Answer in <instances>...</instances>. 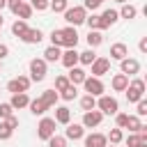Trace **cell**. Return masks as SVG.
<instances>
[{
    "mask_svg": "<svg viewBox=\"0 0 147 147\" xmlns=\"http://www.w3.org/2000/svg\"><path fill=\"white\" fill-rule=\"evenodd\" d=\"M85 18H87V9H85L83 5H76V7H67V11H64V21H67L71 28H76V25L85 23Z\"/></svg>",
    "mask_w": 147,
    "mask_h": 147,
    "instance_id": "obj_1",
    "label": "cell"
},
{
    "mask_svg": "<svg viewBox=\"0 0 147 147\" xmlns=\"http://www.w3.org/2000/svg\"><path fill=\"white\" fill-rule=\"evenodd\" d=\"M124 92H126V99H129V103H138V101L145 96V80H142V78H136V80H131V83H129V87H126Z\"/></svg>",
    "mask_w": 147,
    "mask_h": 147,
    "instance_id": "obj_2",
    "label": "cell"
},
{
    "mask_svg": "<svg viewBox=\"0 0 147 147\" xmlns=\"http://www.w3.org/2000/svg\"><path fill=\"white\" fill-rule=\"evenodd\" d=\"M96 108H99L101 115H115V113H119V103H117V99H115V96H108V94H101V96H99Z\"/></svg>",
    "mask_w": 147,
    "mask_h": 147,
    "instance_id": "obj_3",
    "label": "cell"
},
{
    "mask_svg": "<svg viewBox=\"0 0 147 147\" xmlns=\"http://www.w3.org/2000/svg\"><path fill=\"white\" fill-rule=\"evenodd\" d=\"M44 78H46V62H44V57L30 60V80L41 83Z\"/></svg>",
    "mask_w": 147,
    "mask_h": 147,
    "instance_id": "obj_4",
    "label": "cell"
},
{
    "mask_svg": "<svg viewBox=\"0 0 147 147\" xmlns=\"http://www.w3.org/2000/svg\"><path fill=\"white\" fill-rule=\"evenodd\" d=\"M51 136H55V119L53 117H41V122L37 124V138L48 140Z\"/></svg>",
    "mask_w": 147,
    "mask_h": 147,
    "instance_id": "obj_5",
    "label": "cell"
},
{
    "mask_svg": "<svg viewBox=\"0 0 147 147\" xmlns=\"http://www.w3.org/2000/svg\"><path fill=\"white\" fill-rule=\"evenodd\" d=\"M83 87H85V92L90 94V96H101L103 94V83H101V78H94V76H87L85 80H83Z\"/></svg>",
    "mask_w": 147,
    "mask_h": 147,
    "instance_id": "obj_6",
    "label": "cell"
},
{
    "mask_svg": "<svg viewBox=\"0 0 147 147\" xmlns=\"http://www.w3.org/2000/svg\"><path fill=\"white\" fill-rule=\"evenodd\" d=\"M30 78L28 76H16V78H11L9 83H7V92H11V94H18V92H28V87H30Z\"/></svg>",
    "mask_w": 147,
    "mask_h": 147,
    "instance_id": "obj_7",
    "label": "cell"
},
{
    "mask_svg": "<svg viewBox=\"0 0 147 147\" xmlns=\"http://www.w3.org/2000/svg\"><path fill=\"white\" fill-rule=\"evenodd\" d=\"M60 34H62V46H64V48H76V44H78V32H76V28L67 25V28L60 30Z\"/></svg>",
    "mask_w": 147,
    "mask_h": 147,
    "instance_id": "obj_8",
    "label": "cell"
},
{
    "mask_svg": "<svg viewBox=\"0 0 147 147\" xmlns=\"http://www.w3.org/2000/svg\"><path fill=\"white\" fill-rule=\"evenodd\" d=\"M90 67H92V76H94V78H101L103 74H108V69H110V60H108V57H96Z\"/></svg>",
    "mask_w": 147,
    "mask_h": 147,
    "instance_id": "obj_9",
    "label": "cell"
},
{
    "mask_svg": "<svg viewBox=\"0 0 147 147\" xmlns=\"http://www.w3.org/2000/svg\"><path fill=\"white\" fill-rule=\"evenodd\" d=\"M119 69H122L124 76H133V74L140 71V62L136 57H124V60H119Z\"/></svg>",
    "mask_w": 147,
    "mask_h": 147,
    "instance_id": "obj_10",
    "label": "cell"
},
{
    "mask_svg": "<svg viewBox=\"0 0 147 147\" xmlns=\"http://www.w3.org/2000/svg\"><path fill=\"white\" fill-rule=\"evenodd\" d=\"M101 119H103V115L94 108V110H87L85 115H83V129H94V126H99L101 124Z\"/></svg>",
    "mask_w": 147,
    "mask_h": 147,
    "instance_id": "obj_11",
    "label": "cell"
},
{
    "mask_svg": "<svg viewBox=\"0 0 147 147\" xmlns=\"http://www.w3.org/2000/svg\"><path fill=\"white\" fill-rule=\"evenodd\" d=\"M41 39H44V32L39 28H28L25 34L21 37V41H25V44H39Z\"/></svg>",
    "mask_w": 147,
    "mask_h": 147,
    "instance_id": "obj_12",
    "label": "cell"
},
{
    "mask_svg": "<svg viewBox=\"0 0 147 147\" xmlns=\"http://www.w3.org/2000/svg\"><path fill=\"white\" fill-rule=\"evenodd\" d=\"M60 62L67 67V69H71V67H76L78 64V51L76 48H67L64 53H62V57H60Z\"/></svg>",
    "mask_w": 147,
    "mask_h": 147,
    "instance_id": "obj_13",
    "label": "cell"
},
{
    "mask_svg": "<svg viewBox=\"0 0 147 147\" xmlns=\"http://www.w3.org/2000/svg\"><path fill=\"white\" fill-rule=\"evenodd\" d=\"M28 103H30V96H28L25 92H18V94H11V99H9V106H11L14 110H21V108H28Z\"/></svg>",
    "mask_w": 147,
    "mask_h": 147,
    "instance_id": "obj_14",
    "label": "cell"
},
{
    "mask_svg": "<svg viewBox=\"0 0 147 147\" xmlns=\"http://www.w3.org/2000/svg\"><path fill=\"white\" fill-rule=\"evenodd\" d=\"M83 136H85L83 124H67V131H64V138L67 140H80Z\"/></svg>",
    "mask_w": 147,
    "mask_h": 147,
    "instance_id": "obj_15",
    "label": "cell"
},
{
    "mask_svg": "<svg viewBox=\"0 0 147 147\" xmlns=\"http://www.w3.org/2000/svg\"><path fill=\"white\" fill-rule=\"evenodd\" d=\"M110 57L113 60H124V57H129V48H126V44H122V41H117V44H113L110 46Z\"/></svg>",
    "mask_w": 147,
    "mask_h": 147,
    "instance_id": "obj_16",
    "label": "cell"
},
{
    "mask_svg": "<svg viewBox=\"0 0 147 147\" xmlns=\"http://www.w3.org/2000/svg\"><path fill=\"white\" fill-rule=\"evenodd\" d=\"M67 78H69V83H71V85H83V80L87 78V74H85L80 67H71V69H69V74H67Z\"/></svg>",
    "mask_w": 147,
    "mask_h": 147,
    "instance_id": "obj_17",
    "label": "cell"
},
{
    "mask_svg": "<svg viewBox=\"0 0 147 147\" xmlns=\"http://www.w3.org/2000/svg\"><path fill=\"white\" fill-rule=\"evenodd\" d=\"M106 145H108V140H106L103 133H90V136H85V147H106Z\"/></svg>",
    "mask_w": 147,
    "mask_h": 147,
    "instance_id": "obj_18",
    "label": "cell"
},
{
    "mask_svg": "<svg viewBox=\"0 0 147 147\" xmlns=\"http://www.w3.org/2000/svg\"><path fill=\"white\" fill-rule=\"evenodd\" d=\"M101 16V23H103V30L106 28H110V25H115L117 21H119V14H117V9H106L103 14H99Z\"/></svg>",
    "mask_w": 147,
    "mask_h": 147,
    "instance_id": "obj_19",
    "label": "cell"
},
{
    "mask_svg": "<svg viewBox=\"0 0 147 147\" xmlns=\"http://www.w3.org/2000/svg\"><path fill=\"white\" fill-rule=\"evenodd\" d=\"M53 119H55V124H64L67 126L71 122V110L67 106H60V108H55V117Z\"/></svg>",
    "mask_w": 147,
    "mask_h": 147,
    "instance_id": "obj_20",
    "label": "cell"
},
{
    "mask_svg": "<svg viewBox=\"0 0 147 147\" xmlns=\"http://www.w3.org/2000/svg\"><path fill=\"white\" fill-rule=\"evenodd\" d=\"M110 85H113L115 92H124V90L129 87V76H124V74H115L113 80H110Z\"/></svg>",
    "mask_w": 147,
    "mask_h": 147,
    "instance_id": "obj_21",
    "label": "cell"
},
{
    "mask_svg": "<svg viewBox=\"0 0 147 147\" xmlns=\"http://www.w3.org/2000/svg\"><path fill=\"white\" fill-rule=\"evenodd\" d=\"M85 39H87V46H90V48H96V46L103 44V34H101L99 30H90Z\"/></svg>",
    "mask_w": 147,
    "mask_h": 147,
    "instance_id": "obj_22",
    "label": "cell"
},
{
    "mask_svg": "<svg viewBox=\"0 0 147 147\" xmlns=\"http://www.w3.org/2000/svg\"><path fill=\"white\" fill-rule=\"evenodd\" d=\"M62 57V51L57 48V46H48L46 51H44V62L48 64V62H57Z\"/></svg>",
    "mask_w": 147,
    "mask_h": 147,
    "instance_id": "obj_23",
    "label": "cell"
},
{
    "mask_svg": "<svg viewBox=\"0 0 147 147\" xmlns=\"http://www.w3.org/2000/svg\"><path fill=\"white\" fill-rule=\"evenodd\" d=\"M39 99L44 101V106H46V108H53V106L57 103V99H60V94H57L55 90H46V92H44V94H41Z\"/></svg>",
    "mask_w": 147,
    "mask_h": 147,
    "instance_id": "obj_24",
    "label": "cell"
},
{
    "mask_svg": "<svg viewBox=\"0 0 147 147\" xmlns=\"http://www.w3.org/2000/svg\"><path fill=\"white\" fill-rule=\"evenodd\" d=\"M117 14H119V18H126V21H131V18H136L138 9H136L133 5H129V2H124V5H122V9H119Z\"/></svg>",
    "mask_w": 147,
    "mask_h": 147,
    "instance_id": "obj_25",
    "label": "cell"
},
{
    "mask_svg": "<svg viewBox=\"0 0 147 147\" xmlns=\"http://www.w3.org/2000/svg\"><path fill=\"white\" fill-rule=\"evenodd\" d=\"M94 60H96V53H94V48H87V51L78 53V62H80V64H87V67H90Z\"/></svg>",
    "mask_w": 147,
    "mask_h": 147,
    "instance_id": "obj_26",
    "label": "cell"
},
{
    "mask_svg": "<svg viewBox=\"0 0 147 147\" xmlns=\"http://www.w3.org/2000/svg\"><path fill=\"white\" fill-rule=\"evenodd\" d=\"M85 23H87V28H90V30H99V32L103 30V23H101V16H99V14L87 16V18H85Z\"/></svg>",
    "mask_w": 147,
    "mask_h": 147,
    "instance_id": "obj_27",
    "label": "cell"
},
{
    "mask_svg": "<svg viewBox=\"0 0 147 147\" xmlns=\"http://www.w3.org/2000/svg\"><path fill=\"white\" fill-rule=\"evenodd\" d=\"M28 108H30V113H32V115H44V113L48 110V108L44 106V101H41V99H34V101H30V103H28Z\"/></svg>",
    "mask_w": 147,
    "mask_h": 147,
    "instance_id": "obj_28",
    "label": "cell"
},
{
    "mask_svg": "<svg viewBox=\"0 0 147 147\" xmlns=\"http://www.w3.org/2000/svg\"><path fill=\"white\" fill-rule=\"evenodd\" d=\"M140 126H142V124H140V117H138V115H129V117H126V126H124V129H129L131 133H138Z\"/></svg>",
    "mask_w": 147,
    "mask_h": 147,
    "instance_id": "obj_29",
    "label": "cell"
},
{
    "mask_svg": "<svg viewBox=\"0 0 147 147\" xmlns=\"http://www.w3.org/2000/svg\"><path fill=\"white\" fill-rule=\"evenodd\" d=\"M25 30H28V23H25V21H21V18H16V21L11 23V32H14V34H16L18 39H21L23 34H25Z\"/></svg>",
    "mask_w": 147,
    "mask_h": 147,
    "instance_id": "obj_30",
    "label": "cell"
},
{
    "mask_svg": "<svg viewBox=\"0 0 147 147\" xmlns=\"http://www.w3.org/2000/svg\"><path fill=\"white\" fill-rule=\"evenodd\" d=\"M48 7H51L55 14H64V11H67V7H69V0H51V2H48Z\"/></svg>",
    "mask_w": 147,
    "mask_h": 147,
    "instance_id": "obj_31",
    "label": "cell"
},
{
    "mask_svg": "<svg viewBox=\"0 0 147 147\" xmlns=\"http://www.w3.org/2000/svg\"><path fill=\"white\" fill-rule=\"evenodd\" d=\"M14 136V129L9 126V122L7 119H0V140H9Z\"/></svg>",
    "mask_w": 147,
    "mask_h": 147,
    "instance_id": "obj_32",
    "label": "cell"
},
{
    "mask_svg": "<svg viewBox=\"0 0 147 147\" xmlns=\"http://www.w3.org/2000/svg\"><path fill=\"white\" fill-rule=\"evenodd\" d=\"M16 16H18L21 21H25V18H30V16H32V7H30V5H28V2L23 0V2H21V7L16 9Z\"/></svg>",
    "mask_w": 147,
    "mask_h": 147,
    "instance_id": "obj_33",
    "label": "cell"
},
{
    "mask_svg": "<svg viewBox=\"0 0 147 147\" xmlns=\"http://www.w3.org/2000/svg\"><path fill=\"white\" fill-rule=\"evenodd\" d=\"M57 94H60L64 101H74V99L78 96V90H76V85H69V87H64V90L57 92Z\"/></svg>",
    "mask_w": 147,
    "mask_h": 147,
    "instance_id": "obj_34",
    "label": "cell"
},
{
    "mask_svg": "<svg viewBox=\"0 0 147 147\" xmlns=\"http://www.w3.org/2000/svg\"><path fill=\"white\" fill-rule=\"evenodd\" d=\"M80 108L87 113V110H94L96 108V96H90V94H85L83 99H80Z\"/></svg>",
    "mask_w": 147,
    "mask_h": 147,
    "instance_id": "obj_35",
    "label": "cell"
},
{
    "mask_svg": "<svg viewBox=\"0 0 147 147\" xmlns=\"http://www.w3.org/2000/svg\"><path fill=\"white\" fill-rule=\"evenodd\" d=\"M106 140H110V145H119V142L124 140V133H122V129H110V133L106 136Z\"/></svg>",
    "mask_w": 147,
    "mask_h": 147,
    "instance_id": "obj_36",
    "label": "cell"
},
{
    "mask_svg": "<svg viewBox=\"0 0 147 147\" xmlns=\"http://www.w3.org/2000/svg\"><path fill=\"white\" fill-rule=\"evenodd\" d=\"M46 142H48V147H67V138L64 136H51Z\"/></svg>",
    "mask_w": 147,
    "mask_h": 147,
    "instance_id": "obj_37",
    "label": "cell"
},
{
    "mask_svg": "<svg viewBox=\"0 0 147 147\" xmlns=\"http://www.w3.org/2000/svg\"><path fill=\"white\" fill-rule=\"evenodd\" d=\"M69 85H71V83H69V78H67V76H57V78H55V87H53V90H55V92H62V90H64V87H69Z\"/></svg>",
    "mask_w": 147,
    "mask_h": 147,
    "instance_id": "obj_38",
    "label": "cell"
},
{
    "mask_svg": "<svg viewBox=\"0 0 147 147\" xmlns=\"http://www.w3.org/2000/svg\"><path fill=\"white\" fill-rule=\"evenodd\" d=\"M14 115V108L9 103H0V119H9Z\"/></svg>",
    "mask_w": 147,
    "mask_h": 147,
    "instance_id": "obj_39",
    "label": "cell"
},
{
    "mask_svg": "<svg viewBox=\"0 0 147 147\" xmlns=\"http://www.w3.org/2000/svg\"><path fill=\"white\" fill-rule=\"evenodd\" d=\"M51 46L62 48V34H60V30H53V32H51Z\"/></svg>",
    "mask_w": 147,
    "mask_h": 147,
    "instance_id": "obj_40",
    "label": "cell"
},
{
    "mask_svg": "<svg viewBox=\"0 0 147 147\" xmlns=\"http://www.w3.org/2000/svg\"><path fill=\"white\" fill-rule=\"evenodd\" d=\"M30 7L37 11H44V9H48V0H30Z\"/></svg>",
    "mask_w": 147,
    "mask_h": 147,
    "instance_id": "obj_41",
    "label": "cell"
},
{
    "mask_svg": "<svg viewBox=\"0 0 147 147\" xmlns=\"http://www.w3.org/2000/svg\"><path fill=\"white\" fill-rule=\"evenodd\" d=\"M126 113H115V124H117V129H124L126 126Z\"/></svg>",
    "mask_w": 147,
    "mask_h": 147,
    "instance_id": "obj_42",
    "label": "cell"
},
{
    "mask_svg": "<svg viewBox=\"0 0 147 147\" xmlns=\"http://www.w3.org/2000/svg\"><path fill=\"white\" fill-rule=\"evenodd\" d=\"M101 5H103V0H85V2H83V7H85V9H90V11L99 9Z\"/></svg>",
    "mask_w": 147,
    "mask_h": 147,
    "instance_id": "obj_43",
    "label": "cell"
},
{
    "mask_svg": "<svg viewBox=\"0 0 147 147\" xmlns=\"http://www.w3.org/2000/svg\"><path fill=\"white\" fill-rule=\"evenodd\" d=\"M136 115H138V117H145V115H147V101H145V99H140V101H138Z\"/></svg>",
    "mask_w": 147,
    "mask_h": 147,
    "instance_id": "obj_44",
    "label": "cell"
},
{
    "mask_svg": "<svg viewBox=\"0 0 147 147\" xmlns=\"http://www.w3.org/2000/svg\"><path fill=\"white\" fill-rule=\"evenodd\" d=\"M124 142H126V147H138L140 145V138H138V133H129V138Z\"/></svg>",
    "mask_w": 147,
    "mask_h": 147,
    "instance_id": "obj_45",
    "label": "cell"
},
{
    "mask_svg": "<svg viewBox=\"0 0 147 147\" xmlns=\"http://www.w3.org/2000/svg\"><path fill=\"white\" fill-rule=\"evenodd\" d=\"M21 2H23V0H7V7H9L14 14H16V9L21 7Z\"/></svg>",
    "mask_w": 147,
    "mask_h": 147,
    "instance_id": "obj_46",
    "label": "cell"
},
{
    "mask_svg": "<svg viewBox=\"0 0 147 147\" xmlns=\"http://www.w3.org/2000/svg\"><path fill=\"white\" fill-rule=\"evenodd\" d=\"M7 55H9V46H7V44H0V60L7 57Z\"/></svg>",
    "mask_w": 147,
    "mask_h": 147,
    "instance_id": "obj_47",
    "label": "cell"
},
{
    "mask_svg": "<svg viewBox=\"0 0 147 147\" xmlns=\"http://www.w3.org/2000/svg\"><path fill=\"white\" fill-rule=\"evenodd\" d=\"M138 48H140V53H147V37H142V39H140Z\"/></svg>",
    "mask_w": 147,
    "mask_h": 147,
    "instance_id": "obj_48",
    "label": "cell"
},
{
    "mask_svg": "<svg viewBox=\"0 0 147 147\" xmlns=\"http://www.w3.org/2000/svg\"><path fill=\"white\" fill-rule=\"evenodd\" d=\"M7 122H9V126H11V129H16V126H18V117H16V115H11Z\"/></svg>",
    "mask_w": 147,
    "mask_h": 147,
    "instance_id": "obj_49",
    "label": "cell"
},
{
    "mask_svg": "<svg viewBox=\"0 0 147 147\" xmlns=\"http://www.w3.org/2000/svg\"><path fill=\"white\" fill-rule=\"evenodd\" d=\"M5 7H7V0H0V11H2Z\"/></svg>",
    "mask_w": 147,
    "mask_h": 147,
    "instance_id": "obj_50",
    "label": "cell"
},
{
    "mask_svg": "<svg viewBox=\"0 0 147 147\" xmlns=\"http://www.w3.org/2000/svg\"><path fill=\"white\" fill-rule=\"evenodd\" d=\"M115 2H119V5H124V2H129V0H115Z\"/></svg>",
    "mask_w": 147,
    "mask_h": 147,
    "instance_id": "obj_51",
    "label": "cell"
},
{
    "mask_svg": "<svg viewBox=\"0 0 147 147\" xmlns=\"http://www.w3.org/2000/svg\"><path fill=\"white\" fill-rule=\"evenodd\" d=\"M0 28H2V14H0Z\"/></svg>",
    "mask_w": 147,
    "mask_h": 147,
    "instance_id": "obj_52",
    "label": "cell"
},
{
    "mask_svg": "<svg viewBox=\"0 0 147 147\" xmlns=\"http://www.w3.org/2000/svg\"><path fill=\"white\" fill-rule=\"evenodd\" d=\"M138 147H147V145H138Z\"/></svg>",
    "mask_w": 147,
    "mask_h": 147,
    "instance_id": "obj_53",
    "label": "cell"
},
{
    "mask_svg": "<svg viewBox=\"0 0 147 147\" xmlns=\"http://www.w3.org/2000/svg\"><path fill=\"white\" fill-rule=\"evenodd\" d=\"M106 147H115V145H106Z\"/></svg>",
    "mask_w": 147,
    "mask_h": 147,
    "instance_id": "obj_54",
    "label": "cell"
},
{
    "mask_svg": "<svg viewBox=\"0 0 147 147\" xmlns=\"http://www.w3.org/2000/svg\"><path fill=\"white\" fill-rule=\"evenodd\" d=\"M0 69H2V60H0Z\"/></svg>",
    "mask_w": 147,
    "mask_h": 147,
    "instance_id": "obj_55",
    "label": "cell"
}]
</instances>
